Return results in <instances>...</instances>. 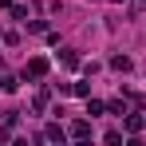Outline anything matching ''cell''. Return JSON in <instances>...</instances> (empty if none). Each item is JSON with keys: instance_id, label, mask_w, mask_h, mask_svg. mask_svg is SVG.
<instances>
[{"instance_id": "obj_14", "label": "cell", "mask_w": 146, "mask_h": 146, "mask_svg": "<svg viewBox=\"0 0 146 146\" xmlns=\"http://www.w3.org/2000/svg\"><path fill=\"white\" fill-rule=\"evenodd\" d=\"M8 138H12V126L4 122V126H0V142H8Z\"/></svg>"}, {"instance_id": "obj_3", "label": "cell", "mask_w": 146, "mask_h": 146, "mask_svg": "<svg viewBox=\"0 0 146 146\" xmlns=\"http://www.w3.org/2000/svg\"><path fill=\"white\" fill-rule=\"evenodd\" d=\"M142 126H146L142 115H126V122H122V130H126L130 138H134V134H142Z\"/></svg>"}, {"instance_id": "obj_12", "label": "cell", "mask_w": 146, "mask_h": 146, "mask_svg": "<svg viewBox=\"0 0 146 146\" xmlns=\"http://www.w3.org/2000/svg\"><path fill=\"white\" fill-rule=\"evenodd\" d=\"M103 138H107V142H111V146H119V142H122V130H107Z\"/></svg>"}, {"instance_id": "obj_13", "label": "cell", "mask_w": 146, "mask_h": 146, "mask_svg": "<svg viewBox=\"0 0 146 146\" xmlns=\"http://www.w3.org/2000/svg\"><path fill=\"white\" fill-rule=\"evenodd\" d=\"M130 12L138 16V12H146V0H130Z\"/></svg>"}, {"instance_id": "obj_16", "label": "cell", "mask_w": 146, "mask_h": 146, "mask_svg": "<svg viewBox=\"0 0 146 146\" xmlns=\"http://www.w3.org/2000/svg\"><path fill=\"white\" fill-rule=\"evenodd\" d=\"M0 40H4V32H0Z\"/></svg>"}, {"instance_id": "obj_10", "label": "cell", "mask_w": 146, "mask_h": 146, "mask_svg": "<svg viewBox=\"0 0 146 146\" xmlns=\"http://www.w3.org/2000/svg\"><path fill=\"white\" fill-rule=\"evenodd\" d=\"M71 95H79V99H87V95H91V83H71Z\"/></svg>"}, {"instance_id": "obj_2", "label": "cell", "mask_w": 146, "mask_h": 146, "mask_svg": "<svg viewBox=\"0 0 146 146\" xmlns=\"http://www.w3.org/2000/svg\"><path fill=\"white\" fill-rule=\"evenodd\" d=\"M67 134L79 138V142H83V138H91V122H87V119H75L71 126H67Z\"/></svg>"}, {"instance_id": "obj_7", "label": "cell", "mask_w": 146, "mask_h": 146, "mask_svg": "<svg viewBox=\"0 0 146 146\" xmlns=\"http://www.w3.org/2000/svg\"><path fill=\"white\" fill-rule=\"evenodd\" d=\"M59 63H63V67H79V55H75L71 48H63L59 51Z\"/></svg>"}, {"instance_id": "obj_1", "label": "cell", "mask_w": 146, "mask_h": 146, "mask_svg": "<svg viewBox=\"0 0 146 146\" xmlns=\"http://www.w3.org/2000/svg\"><path fill=\"white\" fill-rule=\"evenodd\" d=\"M44 75H48V59H44V55L28 59V67H24V79H44Z\"/></svg>"}, {"instance_id": "obj_15", "label": "cell", "mask_w": 146, "mask_h": 146, "mask_svg": "<svg viewBox=\"0 0 146 146\" xmlns=\"http://www.w3.org/2000/svg\"><path fill=\"white\" fill-rule=\"evenodd\" d=\"M111 4H122V0H111Z\"/></svg>"}, {"instance_id": "obj_11", "label": "cell", "mask_w": 146, "mask_h": 146, "mask_svg": "<svg viewBox=\"0 0 146 146\" xmlns=\"http://www.w3.org/2000/svg\"><path fill=\"white\" fill-rule=\"evenodd\" d=\"M16 87H20V83H16L12 75H4V79H0V91H16Z\"/></svg>"}, {"instance_id": "obj_6", "label": "cell", "mask_w": 146, "mask_h": 146, "mask_svg": "<svg viewBox=\"0 0 146 146\" xmlns=\"http://www.w3.org/2000/svg\"><path fill=\"white\" fill-rule=\"evenodd\" d=\"M111 67H115V71H130V67H134V63H130V55H111Z\"/></svg>"}, {"instance_id": "obj_5", "label": "cell", "mask_w": 146, "mask_h": 146, "mask_svg": "<svg viewBox=\"0 0 146 146\" xmlns=\"http://www.w3.org/2000/svg\"><path fill=\"white\" fill-rule=\"evenodd\" d=\"M48 103H51L48 91H36V99H32V111H36V115H44V111H48Z\"/></svg>"}, {"instance_id": "obj_9", "label": "cell", "mask_w": 146, "mask_h": 146, "mask_svg": "<svg viewBox=\"0 0 146 146\" xmlns=\"http://www.w3.org/2000/svg\"><path fill=\"white\" fill-rule=\"evenodd\" d=\"M126 107H130L126 99H115V103H107V111H111V115H126Z\"/></svg>"}, {"instance_id": "obj_8", "label": "cell", "mask_w": 146, "mask_h": 146, "mask_svg": "<svg viewBox=\"0 0 146 146\" xmlns=\"http://www.w3.org/2000/svg\"><path fill=\"white\" fill-rule=\"evenodd\" d=\"M103 111H107V103H99V99H91V95H87V115L95 119V115H103Z\"/></svg>"}, {"instance_id": "obj_4", "label": "cell", "mask_w": 146, "mask_h": 146, "mask_svg": "<svg viewBox=\"0 0 146 146\" xmlns=\"http://www.w3.org/2000/svg\"><path fill=\"white\" fill-rule=\"evenodd\" d=\"M63 134H67V130H63L59 122H48V130H44V138H48V142H63Z\"/></svg>"}]
</instances>
